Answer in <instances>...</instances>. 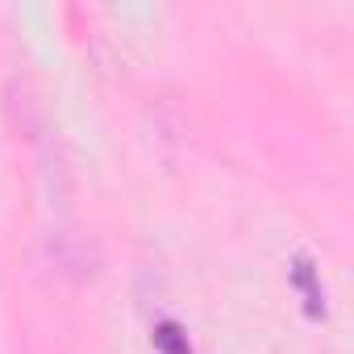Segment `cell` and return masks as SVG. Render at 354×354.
<instances>
[{
	"label": "cell",
	"instance_id": "obj_1",
	"mask_svg": "<svg viewBox=\"0 0 354 354\" xmlns=\"http://www.w3.org/2000/svg\"><path fill=\"white\" fill-rule=\"evenodd\" d=\"M154 342H158V350L162 354H192V346H188V337H180V325H158V333H154Z\"/></svg>",
	"mask_w": 354,
	"mask_h": 354
}]
</instances>
